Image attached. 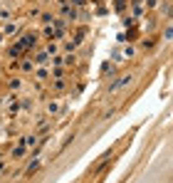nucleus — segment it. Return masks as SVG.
I'll return each instance as SVG.
<instances>
[{"label": "nucleus", "instance_id": "nucleus-4", "mask_svg": "<svg viewBox=\"0 0 173 183\" xmlns=\"http://www.w3.org/2000/svg\"><path fill=\"white\" fill-rule=\"evenodd\" d=\"M163 40H166V42H173V25H168V27L163 30Z\"/></svg>", "mask_w": 173, "mask_h": 183}, {"label": "nucleus", "instance_id": "nucleus-12", "mask_svg": "<svg viewBox=\"0 0 173 183\" xmlns=\"http://www.w3.org/2000/svg\"><path fill=\"white\" fill-rule=\"evenodd\" d=\"M0 168H2V163H0Z\"/></svg>", "mask_w": 173, "mask_h": 183}, {"label": "nucleus", "instance_id": "nucleus-2", "mask_svg": "<svg viewBox=\"0 0 173 183\" xmlns=\"http://www.w3.org/2000/svg\"><path fill=\"white\" fill-rule=\"evenodd\" d=\"M35 42H37V35H35V32H25V35L20 37L22 50H30V47H35Z\"/></svg>", "mask_w": 173, "mask_h": 183}, {"label": "nucleus", "instance_id": "nucleus-8", "mask_svg": "<svg viewBox=\"0 0 173 183\" xmlns=\"http://www.w3.org/2000/svg\"><path fill=\"white\" fill-rule=\"evenodd\" d=\"M37 166H40V161H32V163L27 166V173H32V171H35V168H37Z\"/></svg>", "mask_w": 173, "mask_h": 183}, {"label": "nucleus", "instance_id": "nucleus-7", "mask_svg": "<svg viewBox=\"0 0 173 183\" xmlns=\"http://www.w3.org/2000/svg\"><path fill=\"white\" fill-rule=\"evenodd\" d=\"M17 32V25H5V35H15Z\"/></svg>", "mask_w": 173, "mask_h": 183}, {"label": "nucleus", "instance_id": "nucleus-6", "mask_svg": "<svg viewBox=\"0 0 173 183\" xmlns=\"http://www.w3.org/2000/svg\"><path fill=\"white\" fill-rule=\"evenodd\" d=\"M35 62H37V65H45V62H47V52H40V55L35 57Z\"/></svg>", "mask_w": 173, "mask_h": 183}, {"label": "nucleus", "instance_id": "nucleus-11", "mask_svg": "<svg viewBox=\"0 0 173 183\" xmlns=\"http://www.w3.org/2000/svg\"><path fill=\"white\" fill-rule=\"evenodd\" d=\"M72 2H74V5H84V0H72Z\"/></svg>", "mask_w": 173, "mask_h": 183}, {"label": "nucleus", "instance_id": "nucleus-3", "mask_svg": "<svg viewBox=\"0 0 173 183\" xmlns=\"http://www.w3.org/2000/svg\"><path fill=\"white\" fill-rule=\"evenodd\" d=\"M134 55H136V47H134V45H126V47L121 50V57H124V60H131Z\"/></svg>", "mask_w": 173, "mask_h": 183}, {"label": "nucleus", "instance_id": "nucleus-1", "mask_svg": "<svg viewBox=\"0 0 173 183\" xmlns=\"http://www.w3.org/2000/svg\"><path fill=\"white\" fill-rule=\"evenodd\" d=\"M131 79H134L131 74H121V77H119V79H116L114 84H109V94H114V92H119V89H124L126 84H131Z\"/></svg>", "mask_w": 173, "mask_h": 183}, {"label": "nucleus", "instance_id": "nucleus-9", "mask_svg": "<svg viewBox=\"0 0 173 183\" xmlns=\"http://www.w3.org/2000/svg\"><path fill=\"white\" fill-rule=\"evenodd\" d=\"M20 87V79H10V89H17Z\"/></svg>", "mask_w": 173, "mask_h": 183}, {"label": "nucleus", "instance_id": "nucleus-10", "mask_svg": "<svg viewBox=\"0 0 173 183\" xmlns=\"http://www.w3.org/2000/svg\"><path fill=\"white\" fill-rule=\"evenodd\" d=\"M146 5L148 7H158V0H146Z\"/></svg>", "mask_w": 173, "mask_h": 183}, {"label": "nucleus", "instance_id": "nucleus-5", "mask_svg": "<svg viewBox=\"0 0 173 183\" xmlns=\"http://www.w3.org/2000/svg\"><path fill=\"white\" fill-rule=\"evenodd\" d=\"M60 109H62V107H60L57 102H50V104H47V111H50V114H57Z\"/></svg>", "mask_w": 173, "mask_h": 183}]
</instances>
